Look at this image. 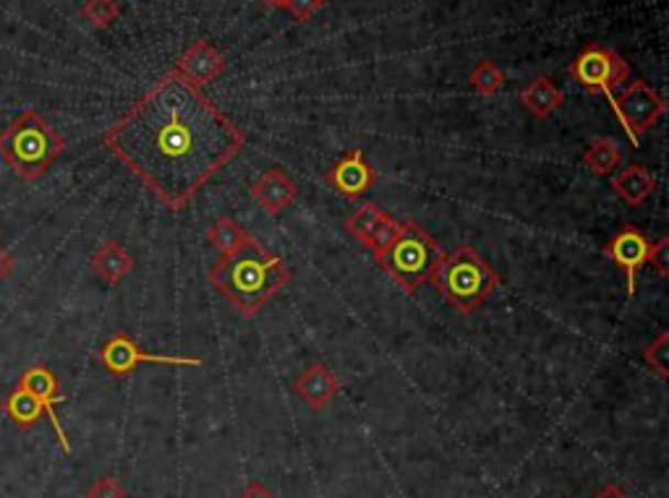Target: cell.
<instances>
[{
  "mask_svg": "<svg viewBox=\"0 0 669 498\" xmlns=\"http://www.w3.org/2000/svg\"><path fill=\"white\" fill-rule=\"evenodd\" d=\"M102 142L160 203L178 212L239 157L246 136L173 68L105 131Z\"/></svg>",
  "mask_w": 669,
  "mask_h": 498,
  "instance_id": "1",
  "label": "cell"
},
{
  "mask_svg": "<svg viewBox=\"0 0 669 498\" xmlns=\"http://www.w3.org/2000/svg\"><path fill=\"white\" fill-rule=\"evenodd\" d=\"M207 279L222 298H228L246 319H251L290 283V269L256 237H249L241 251L220 258L207 272Z\"/></svg>",
  "mask_w": 669,
  "mask_h": 498,
  "instance_id": "2",
  "label": "cell"
},
{
  "mask_svg": "<svg viewBox=\"0 0 669 498\" xmlns=\"http://www.w3.org/2000/svg\"><path fill=\"white\" fill-rule=\"evenodd\" d=\"M63 152H66V142L32 108L13 118L0 133V157L24 184H37Z\"/></svg>",
  "mask_w": 669,
  "mask_h": 498,
  "instance_id": "3",
  "label": "cell"
},
{
  "mask_svg": "<svg viewBox=\"0 0 669 498\" xmlns=\"http://www.w3.org/2000/svg\"><path fill=\"white\" fill-rule=\"evenodd\" d=\"M429 283L458 313L469 316L492 298L500 287V277L471 245H458L452 254L442 256Z\"/></svg>",
  "mask_w": 669,
  "mask_h": 498,
  "instance_id": "4",
  "label": "cell"
},
{
  "mask_svg": "<svg viewBox=\"0 0 669 498\" xmlns=\"http://www.w3.org/2000/svg\"><path fill=\"white\" fill-rule=\"evenodd\" d=\"M442 251L421 224L406 220L397 228L395 241L376 251L374 262L387 272V277L406 292H416L424 283H429L435 269L442 262Z\"/></svg>",
  "mask_w": 669,
  "mask_h": 498,
  "instance_id": "5",
  "label": "cell"
},
{
  "mask_svg": "<svg viewBox=\"0 0 669 498\" xmlns=\"http://www.w3.org/2000/svg\"><path fill=\"white\" fill-rule=\"evenodd\" d=\"M570 74L581 84L585 92L604 95L606 102H612L615 89L623 87L630 79V66L606 45H589L581 55L570 63Z\"/></svg>",
  "mask_w": 669,
  "mask_h": 498,
  "instance_id": "6",
  "label": "cell"
},
{
  "mask_svg": "<svg viewBox=\"0 0 669 498\" xmlns=\"http://www.w3.org/2000/svg\"><path fill=\"white\" fill-rule=\"evenodd\" d=\"M612 112L617 115L619 125H623L630 144L640 146V133L654 129L661 115L667 112V104L661 100L657 89L648 87L646 81H633L623 95L612 97L610 102Z\"/></svg>",
  "mask_w": 669,
  "mask_h": 498,
  "instance_id": "7",
  "label": "cell"
},
{
  "mask_svg": "<svg viewBox=\"0 0 669 498\" xmlns=\"http://www.w3.org/2000/svg\"><path fill=\"white\" fill-rule=\"evenodd\" d=\"M100 363L110 376L123 378L142 363H160V366H201V357H180V355H155L146 353L131 340L129 334H116L105 342L100 350Z\"/></svg>",
  "mask_w": 669,
  "mask_h": 498,
  "instance_id": "8",
  "label": "cell"
},
{
  "mask_svg": "<svg viewBox=\"0 0 669 498\" xmlns=\"http://www.w3.org/2000/svg\"><path fill=\"white\" fill-rule=\"evenodd\" d=\"M19 387H24L30 395H34L40 399L42 410H45L47 420H51L53 428H55V436H58L63 452L66 454H74L72 444H68V436H66V428L61 425L58 420V412H55V405L66 402V397L61 395V384H58V376L53 374L51 368L45 366V363H34L32 368H26L24 374L19 376Z\"/></svg>",
  "mask_w": 669,
  "mask_h": 498,
  "instance_id": "9",
  "label": "cell"
},
{
  "mask_svg": "<svg viewBox=\"0 0 669 498\" xmlns=\"http://www.w3.org/2000/svg\"><path fill=\"white\" fill-rule=\"evenodd\" d=\"M648 248H651L648 237L640 233L638 228H633V224H627V228L617 230V233L610 237V243H606L604 254L610 256L612 262H615L619 269L625 272L627 298L636 296V277H638L640 266H646Z\"/></svg>",
  "mask_w": 669,
  "mask_h": 498,
  "instance_id": "10",
  "label": "cell"
},
{
  "mask_svg": "<svg viewBox=\"0 0 669 498\" xmlns=\"http://www.w3.org/2000/svg\"><path fill=\"white\" fill-rule=\"evenodd\" d=\"M325 180L334 193L346 196V199H359V196H364L369 188L374 186L376 175L372 165L366 163L364 152L353 146V150H348L343 157L327 170Z\"/></svg>",
  "mask_w": 669,
  "mask_h": 498,
  "instance_id": "11",
  "label": "cell"
},
{
  "mask_svg": "<svg viewBox=\"0 0 669 498\" xmlns=\"http://www.w3.org/2000/svg\"><path fill=\"white\" fill-rule=\"evenodd\" d=\"M176 71L180 76H186L194 87L205 89L207 84H212L222 71H226V55H222L212 42L199 40L180 55Z\"/></svg>",
  "mask_w": 669,
  "mask_h": 498,
  "instance_id": "12",
  "label": "cell"
},
{
  "mask_svg": "<svg viewBox=\"0 0 669 498\" xmlns=\"http://www.w3.org/2000/svg\"><path fill=\"white\" fill-rule=\"evenodd\" d=\"M251 199L260 203L267 214H283L298 199V186L281 167H270L251 184Z\"/></svg>",
  "mask_w": 669,
  "mask_h": 498,
  "instance_id": "13",
  "label": "cell"
},
{
  "mask_svg": "<svg viewBox=\"0 0 669 498\" xmlns=\"http://www.w3.org/2000/svg\"><path fill=\"white\" fill-rule=\"evenodd\" d=\"M293 391H296V397H301L314 412H319L338 397L340 381L322 363H314V366L298 374L296 381H293Z\"/></svg>",
  "mask_w": 669,
  "mask_h": 498,
  "instance_id": "14",
  "label": "cell"
},
{
  "mask_svg": "<svg viewBox=\"0 0 669 498\" xmlns=\"http://www.w3.org/2000/svg\"><path fill=\"white\" fill-rule=\"evenodd\" d=\"M89 266L105 285H118L134 272V256L118 241H105L89 258Z\"/></svg>",
  "mask_w": 669,
  "mask_h": 498,
  "instance_id": "15",
  "label": "cell"
},
{
  "mask_svg": "<svg viewBox=\"0 0 669 498\" xmlns=\"http://www.w3.org/2000/svg\"><path fill=\"white\" fill-rule=\"evenodd\" d=\"M612 191L625 203H630V207H638V203H644L648 196L657 191V178L646 167L627 165L612 178Z\"/></svg>",
  "mask_w": 669,
  "mask_h": 498,
  "instance_id": "16",
  "label": "cell"
},
{
  "mask_svg": "<svg viewBox=\"0 0 669 498\" xmlns=\"http://www.w3.org/2000/svg\"><path fill=\"white\" fill-rule=\"evenodd\" d=\"M520 104L526 108L531 115L536 118H549L552 112L560 108L564 95L560 92V89L555 87L552 79H547V76H539V79H534L531 84H528L526 89H520Z\"/></svg>",
  "mask_w": 669,
  "mask_h": 498,
  "instance_id": "17",
  "label": "cell"
},
{
  "mask_svg": "<svg viewBox=\"0 0 669 498\" xmlns=\"http://www.w3.org/2000/svg\"><path fill=\"white\" fill-rule=\"evenodd\" d=\"M42 412H45V410H42L40 399L30 395V391H26L24 387H19V384L13 387L11 395L3 399V416L9 418L13 425L24 428V431L37 423Z\"/></svg>",
  "mask_w": 669,
  "mask_h": 498,
  "instance_id": "18",
  "label": "cell"
},
{
  "mask_svg": "<svg viewBox=\"0 0 669 498\" xmlns=\"http://www.w3.org/2000/svg\"><path fill=\"white\" fill-rule=\"evenodd\" d=\"M249 237L251 235L246 233V230H243L235 220H230V217H220V220L215 222L212 228H209V233H207L209 245L218 251L220 258L233 256L235 251H241L243 245L249 243Z\"/></svg>",
  "mask_w": 669,
  "mask_h": 498,
  "instance_id": "19",
  "label": "cell"
},
{
  "mask_svg": "<svg viewBox=\"0 0 669 498\" xmlns=\"http://www.w3.org/2000/svg\"><path fill=\"white\" fill-rule=\"evenodd\" d=\"M385 217H387L385 209H380L376 203H364V207L355 209V212L346 220V233L355 237L364 248H372L376 228H380Z\"/></svg>",
  "mask_w": 669,
  "mask_h": 498,
  "instance_id": "20",
  "label": "cell"
},
{
  "mask_svg": "<svg viewBox=\"0 0 669 498\" xmlns=\"http://www.w3.org/2000/svg\"><path fill=\"white\" fill-rule=\"evenodd\" d=\"M619 159H623V152H619L617 142H612V139H604V136L591 139L589 146H585V152H583V163L594 175L615 173Z\"/></svg>",
  "mask_w": 669,
  "mask_h": 498,
  "instance_id": "21",
  "label": "cell"
},
{
  "mask_svg": "<svg viewBox=\"0 0 669 498\" xmlns=\"http://www.w3.org/2000/svg\"><path fill=\"white\" fill-rule=\"evenodd\" d=\"M469 81L481 97H494L502 87H505V74H502V68L497 66V63L481 60L471 71Z\"/></svg>",
  "mask_w": 669,
  "mask_h": 498,
  "instance_id": "22",
  "label": "cell"
},
{
  "mask_svg": "<svg viewBox=\"0 0 669 498\" xmlns=\"http://www.w3.org/2000/svg\"><path fill=\"white\" fill-rule=\"evenodd\" d=\"M81 16L89 21V26L95 30H108L113 26L118 16H121V5L116 0H87L81 5Z\"/></svg>",
  "mask_w": 669,
  "mask_h": 498,
  "instance_id": "23",
  "label": "cell"
},
{
  "mask_svg": "<svg viewBox=\"0 0 669 498\" xmlns=\"http://www.w3.org/2000/svg\"><path fill=\"white\" fill-rule=\"evenodd\" d=\"M644 357H646L648 366L657 370L659 378H667V374H669V368H667V363H669V334L661 332L657 340L648 342L646 350H644Z\"/></svg>",
  "mask_w": 669,
  "mask_h": 498,
  "instance_id": "24",
  "label": "cell"
},
{
  "mask_svg": "<svg viewBox=\"0 0 669 498\" xmlns=\"http://www.w3.org/2000/svg\"><path fill=\"white\" fill-rule=\"evenodd\" d=\"M87 498H125V488L113 475H102V478H97L92 488L87 490Z\"/></svg>",
  "mask_w": 669,
  "mask_h": 498,
  "instance_id": "25",
  "label": "cell"
},
{
  "mask_svg": "<svg viewBox=\"0 0 669 498\" xmlns=\"http://www.w3.org/2000/svg\"><path fill=\"white\" fill-rule=\"evenodd\" d=\"M325 3H327V0H285L283 9L288 11L293 19L301 21V24H304V21H309L314 13L322 11Z\"/></svg>",
  "mask_w": 669,
  "mask_h": 498,
  "instance_id": "26",
  "label": "cell"
},
{
  "mask_svg": "<svg viewBox=\"0 0 669 498\" xmlns=\"http://www.w3.org/2000/svg\"><path fill=\"white\" fill-rule=\"evenodd\" d=\"M646 264H651L654 269H657L659 277L669 275V237H661L659 243H651Z\"/></svg>",
  "mask_w": 669,
  "mask_h": 498,
  "instance_id": "27",
  "label": "cell"
},
{
  "mask_svg": "<svg viewBox=\"0 0 669 498\" xmlns=\"http://www.w3.org/2000/svg\"><path fill=\"white\" fill-rule=\"evenodd\" d=\"M13 266H17V262H13V254L6 248L3 243H0V283H3L6 277H11Z\"/></svg>",
  "mask_w": 669,
  "mask_h": 498,
  "instance_id": "28",
  "label": "cell"
},
{
  "mask_svg": "<svg viewBox=\"0 0 669 498\" xmlns=\"http://www.w3.org/2000/svg\"><path fill=\"white\" fill-rule=\"evenodd\" d=\"M239 498H275V496H272L270 490L262 486V483L254 480V483H249L246 490H243V494Z\"/></svg>",
  "mask_w": 669,
  "mask_h": 498,
  "instance_id": "29",
  "label": "cell"
},
{
  "mask_svg": "<svg viewBox=\"0 0 669 498\" xmlns=\"http://www.w3.org/2000/svg\"><path fill=\"white\" fill-rule=\"evenodd\" d=\"M594 498H630V496H627L619 486H606V488L599 490Z\"/></svg>",
  "mask_w": 669,
  "mask_h": 498,
  "instance_id": "30",
  "label": "cell"
},
{
  "mask_svg": "<svg viewBox=\"0 0 669 498\" xmlns=\"http://www.w3.org/2000/svg\"><path fill=\"white\" fill-rule=\"evenodd\" d=\"M262 5H267V9H283L285 0H260Z\"/></svg>",
  "mask_w": 669,
  "mask_h": 498,
  "instance_id": "31",
  "label": "cell"
}]
</instances>
